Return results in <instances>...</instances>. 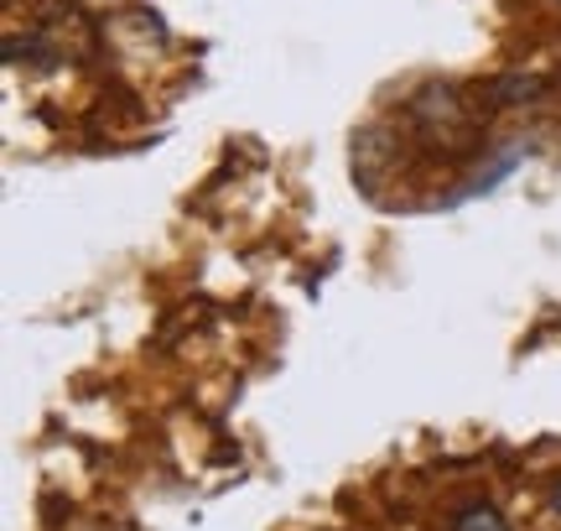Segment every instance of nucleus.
<instances>
[{
	"label": "nucleus",
	"mask_w": 561,
	"mask_h": 531,
	"mask_svg": "<svg viewBox=\"0 0 561 531\" xmlns=\"http://www.w3.org/2000/svg\"><path fill=\"white\" fill-rule=\"evenodd\" d=\"M489 94H494V104H525V100H541V94H546V79H541V74H504V79L494 83Z\"/></svg>",
	"instance_id": "nucleus-1"
},
{
	"label": "nucleus",
	"mask_w": 561,
	"mask_h": 531,
	"mask_svg": "<svg viewBox=\"0 0 561 531\" xmlns=\"http://www.w3.org/2000/svg\"><path fill=\"white\" fill-rule=\"evenodd\" d=\"M453 531H510V521H504L494 506H468V511L453 521Z\"/></svg>",
	"instance_id": "nucleus-2"
},
{
	"label": "nucleus",
	"mask_w": 561,
	"mask_h": 531,
	"mask_svg": "<svg viewBox=\"0 0 561 531\" xmlns=\"http://www.w3.org/2000/svg\"><path fill=\"white\" fill-rule=\"evenodd\" d=\"M551 511L561 516V479H557V490H551Z\"/></svg>",
	"instance_id": "nucleus-3"
}]
</instances>
